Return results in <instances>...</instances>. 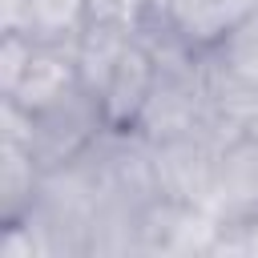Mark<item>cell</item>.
Here are the masks:
<instances>
[{
  "instance_id": "cell-2",
  "label": "cell",
  "mask_w": 258,
  "mask_h": 258,
  "mask_svg": "<svg viewBox=\"0 0 258 258\" xmlns=\"http://www.w3.org/2000/svg\"><path fill=\"white\" fill-rule=\"evenodd\" d=\"M153 81H157V52H153V44L137 32V36L125 44V52L117 56L105 89L97 93L109 133H133V129H137L141 109H145V101H149V93H153Z\"/></svg>"
},
{
  "instance_id": "cell-4",
  "label": "cell",
  "mask_w": 258,
  "mask_h": 258,
  "mask_svg": "<svg viewBox=\"0 0 258 258\" xmlns=\"http://www.w3.org/2000/svg\"><path fill=\"white\" fill-rule=\"evenodd\" d=\"M254 12H258V0H165L157 8L161 24H169L173 36L194 52H206L218 40H226Z\"/></svg>"
},
{
  "instance_id": "cell-3",
  "label": "cell",
  "mask_w": 258,
  "mask_h": 258,
  "mask_svg": "<svg viewBox=\"0 0 258 258\" xmlns=\"http://www.w3.org/2000/svg\"><path fill=\"white\" fill-rule=\"evenodd\" d=\"M81 89V64H77V40H36L20 69V81L12 85L8 101H16L24 113H40Z\"/></svg>"
},
{
  "instance_id": "cell-6",
  "label": "cell",
  "mask_w": 258,
  "mask_h": 258,
  "mask_svg": "<svg viewBox=\"0 0 258 258\" xmlns=\"http://www.w3.org/2000/svg\"><path fill=\"white\" fill-rule=\"evenodd\" d=\"M202 56H210L214 64H222L226 73H234L238 81H246V85L258 89V12L246 16L226 40H218Z\"/></svg>"
},
{
  "instance_id": "cell-1",
  "label": "cell",
  "mask_w": 258,
  "mask_h": 258,
  "mask_svg": "<svg viewBox=\"0 0 258 258\" xmlns=\"http://www.w3.org/2000/svg\"><path fill=\"white\" fill-rule=\"evenodd\" d=\"M101 129H105L101 101L81 85L69 97H60L56 105L28 113V149L36 157V165L44 173H52V169L77 161L85 149H93Z\"/></svg>"
},
{
  "instance_id": "cell-5",
  "label": "cell",
  "mask_w": 258,
  "mask_h": 258,
  "mask_svg": "<svg viewBox=\"0 0 258 258\" xmlns=\"http://www.w3.org/2000/svg\"><path fill=\"white\" fill-rule=\"evenodd\" d=\"M89 0H24V32L36 40H77Z\"/></svg>"
},
{
  "instance_id": "cell-7",
  "label": "cell",
  "mask_w": 258,
  "mask_h": 258,
  "mask_svg": "<svg viewBox=\"0 0 258 258\" xmlns=\"http://www.w3.org/2000/svg\"><path fill=\"white\" fill-rule=\"evenodd\" d=\"M161 4H165V0H153V8H161Z\"/></svg>"
}]
</instances>
